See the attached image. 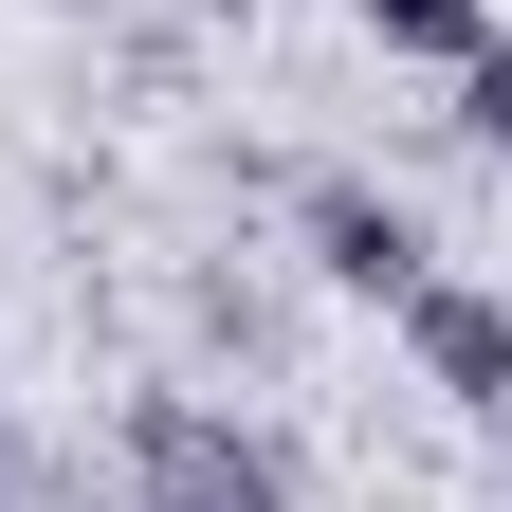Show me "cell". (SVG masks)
Listing matches in <instances>:
<instances>
[{"instance_id": "6da1fadb", "label": "cell", "mask_w": 512, "mask_h": 512, "mask_svg": "<svg viewBox=\"0 0 512 512\" xmlns=\"http://www.w3.org/2000/svg\"><path fill=\"white\" fill-rule=\"evenodd\" d=\"M128 512H293V439L238 403H128Z\"/></svg>"}, {"instance_id": "7a4b0ae2", "label": "cell", "mask_w": 512, "mask_h": 512, "mask_svg": "<svg viewBox=\"0 0 512 512\" xmlns=\"http://www.w3.org/2000/svg\"><path fill=\"white\" fill-rule=\"evenodd\" d=\"M403 348H421V384H439V403H512V293H476V275H421L403 293Z\"/></svg>"}, {"instance_id": "3957f363", "label": "cell", "mask_w": 512, "mask_h": 512, "mask_svg": "<svg viewBox=\"0 0 512 512\" xmlns=\"http://www.w3.org/2000/svg\"><path fill=\"white\" fill-rule=\"evenodd\" d=\"M311 256H330V293H384V311L439 275V256H421V220H403V202H366V183H330V202H311Z\"/></svg>"}, {"instance_id": "277c9868", "label": "cell", "mask_w": 512, "mask_h": 512, "mask_svg": "<svg viewBox=\"0 0 512 512\" xmlns=\"http://www.w3.org/2000/svg\"><path fill=\"white\" fill-rule=\"evenodd\" d=\"M348 19H366L384 55H439V74H458V55L494 37V0H348Z\"/></svg>"}, {"instance_id": "5b68a950", "label": "cell", "mask_w": 512, "mask_h": 512, "mask_svg": "<svg viewBox=\"0 0 512 512\" xmlns=\"http://www.w3.org/2000/svg\"><path fill=\"white\" fill-rule=\"evenodd\" d=\"M458 128L512 165V37H476V55H458Z\"/></svg>"}, {"instance_id": "8992f818", "label": "cell", "mask_w": 512, "mask_h": 512, "mask_svg": "<svg viewBox=\"0 0 512 512\" xmlns=\"http://www.w3.org/2000/svg\"><path fill=\"white\" fill-rule=\"evenodd\" d=\"M494 458H512V403H494Z\"/></svg>"}]
</instances>
